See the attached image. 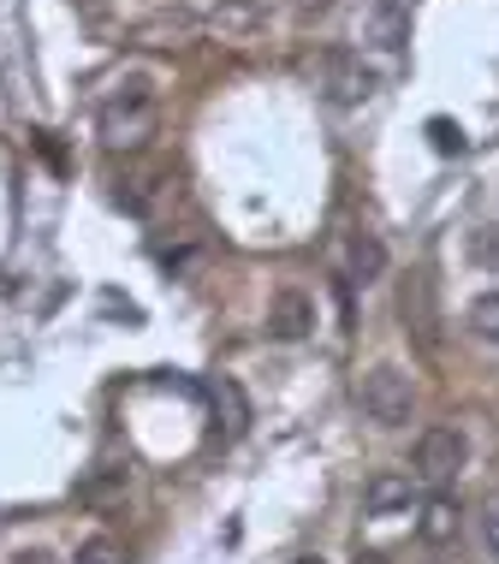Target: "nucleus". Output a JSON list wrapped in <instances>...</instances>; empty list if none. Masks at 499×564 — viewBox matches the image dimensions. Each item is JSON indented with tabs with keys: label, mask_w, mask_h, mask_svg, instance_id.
<instances>
[{
	"label": "nucleus",
	"mask_w": 499,
	"mask_h": 564,
	"mask_svg": "<svg viewBox=\"0 0 499 564\" xmlns=\"http://www.w3.org/2000/svg\"><path fill=\"white\" fill-rule=\"evenodd\" d=\"M310 327H315V297L297 292V285L274 292V303H268V333L285 345H297V339H310Z\"/></svg>",
	"instance_id": "423d86ee"
},
{
	"label": "nucleus",
	"mask_w": 499,
	"mask_h": 564,
	"mask_svg": "<svg viewBox=\"0 0 499 564\" xmlns=\"http://www.w3.org/2000/svg\"><path fill=\"white\" fill-rule=\"evenodd\" d=\"M297 564H327V558H322V553H304V558H297Z\"/></svg>",
	"instance_id": "5701e85b"
},
{
	"label": "nucleus",
	"mask_w": 499,
	"mask_h": 564,
	"mask_svg": "<svg viewBox=\"0 0 499 564\" xmlns=\"http://www.w3.org/2000/svg\"><path fill=\"white\" fill-rule=\"evenodd\" d=\"M399 322H404V339H411L422 357H441V345H446V322H441V297H434V280L429 273H411V280L399 285Z\"/></svg>",
	"instance_id": "7ed1b4c3"
},
{
	"label": "nucleus",
	"mask_w": 499,
	"mask_h": 564,
	"mask_svg": "<svg viewBox=\"0 0 499 564\" xmlns=\"http://www.w3.org/2000/svg\"><path fill=\"white\" fill-rule=\"evenodd\" d=\"M404 36H411V19L399 7H375V42L381 48H404Z\"/></svg>",
	"instance_id": "4468645a"
},
{
	"label": "nucleus",
	"mask_w": 499,
	"mask_h": 564,
	"mask_svg": "<svg viewBox=\"0 0 499 564\" xmlns=\"http://www.w3.org/2000/svg\"><path fill=\"white\" fill-rule=\"evenodd\" d=\"M215 404H226V440H238V434L250 429V404H245V392H238L232 375L215 380Z\"/></svg>",
	"instance_id": "f8f14e48"
},
{
	"label": "nucleus",
	"mask_w": 499,
	"mask_h": 564,
	"mask_svg": "<svg viewBox=\"0 0 499 564\" xmlns=\"http://www.w3.org/2000/svg\"><path fill=\"white\" fill-rule=\"evenodd\" d=\"M113 487H126V469H101L96 481H84V487H78V499H108Z\"/></svg>",
	"instance_id": "a211bd4d"
},
{
	"label": "nucleus",
	"mask_w": 499,
	"mask_h": 564,
	"mask_svg": "<svg viewBox=\"0 0 499 564\" xmlns=\"http://www.w3.org/2000/svg\"><path fill=\"white\" fill-rule=\"evenodd\" d=\"M357 404L362 416L375 422V429H404L416 410V387L404 369H392V362H375L369 375H357Z\"/></svg>",
	"instance_id": "f03ea898"
},
{
	"label": "nucleus",
	"mask_w": 499,
	"mask_h": 564,
	"mask_svg": "<svg viewBox=\"0 0 499 564\" xmlns=\"http://www.w3.org/2000/svg\"><path fill=\"white\" fill-rule=\"evenodd\" d=\"M322 89H327L333 108H357V101L375 96V72L362 66V54H351V48H327L322 54Z\"/></svg>",
	"instance_id": "20e7f679"
},
{
	"label": "nucleus",
	"mask_w": 499,
	"mask_h": 564,
	"mask_svg": "<svg viewBox=\"0 0 499 564\" xmlns=\"http://www.w3.org/2000/svg\"><path fill=\"white\" fill-rule=\"evenodd\" d=\"M155 131V89L143 78H126L101 101V143L108 149H143Z\"/></svg>",
	"instance_id": "f257e3e1"
},
{
	"label": "nucleus",
	"mask_w": 499,
	"mask_h": 564,
	"mask_svg": "<svg viewBox=\"0 0 499 564\" xmlns=\"http://www.w3.org/2000/svg\"><path fill=\"white\" fill-rule=\"evenodd\" d=\"M166 185H173V178L166 173H155V166H131V173H119L113 178V203L126 208V215H155L161 208V196H166Z\"/></svg>",
	"instance_id": "0eeeda50"
},
{
	"label": "nucleus",
	"mask_w": 499,
	"mask_h": 564,
	"mask_svg": "<svg viewBox=\"0 0 499 564\" xmlns=\"http://www.w3.org/2000/svg\"><path fill=\"white\" fill-rule=\"evenodd\" d=\"M12 564H59L48 546H24V553H12Z\"/></svg>",
	"instance_id": "412c9836"
},
{
	"label": "nucleus",
	"mask_w": 499,
	"mask_h": 564,
	"mask_svg": "<svg viewBox=\"0 0 499 564\" xmlns=\"http://www.w3.org/2000/svg\"><path fill=\"white\" fill-rule=\"evenodd\" d=\"M416 506V481L404 476V469H375L369 481H362V511L369 517H399Z\"/></svg>",
	"instance_id": "6e6552de"
},
{
	"label": "nucleus",
	"mask_w": 499,
	"mask_h": 564,
	"mask_svg": "<svg viewBox=\"0 0 499 564\" xmlns=\"http://www.w3.org/2000/svg\"><path fill=\"white\" fill-rule=\"evenodd\" d=\"M72 564H126V546H119L113 535H89L84 546H78V558Z\"/></svg>",
	"instance_id": "2eb2a0df"
},
{
	"label": "nucleus",
	"mask_w": 499,
	"mask_h": 564,
	"mask_svg": "<svg viewBox=\"0 0 499 564\" xmlns=\"http://www.w3.org/2000/svg\"><path fill=\"white\" fill-rule=\"evenodd\" d=\"M351 273H357L362 285L387 273V243L375 238V232H351Z\"/></svg>",
	"instance_id": "9b49d317"
},
{
	"label": "nucleus",
	"mask_w": 499,
	"mask_h": 564,
	"mask_svg": "<svg viewBox=\"0 0 499 564\" xmlns=\"http://www.w3.org/2000/svg\"><path fill=\"white\" fill-rule=\"evenodd\" d=\"M458 499H446V494H434V499H422V511H416V541L422 546H446V541H458Z\"/></svg>",
	"instance_id": "1a4fd4ad"
},
{
	"label": "nucleus",
	"mask_w": 499,
	"mask_h": 564,
	"mask_svg": "<svg viewBox=\"0 0 499 564\" xmlns=\"http://www.w3.org/2000/svg\"><path fill=\"white\" fill-rule=\"evenodd\" d=\"M256 24H262V7H256V0H220V7L208 12V30H220V36H245Z\"/></svg>",
	"instance_id": "9d476101"
},
{
	"label": "nucleus",
	"mask_w": 499,
	"mask_h": 564,
	"mask_svg": "<svg viewBox=\"0 0 499 564\" xmlns=\"http://www.w3.org/2000/svg\"><path fill=\"white\" fill-rule=\"evenodd\" d=\"M481 535H488V553L499 558V499H488V511H481Z\"/></svg>",
	"instance_id": "6ab92c4d"
},
{
	"label": "nucleus",
	"mask_w": 499,
	"mask_h": 564,
	"mask_svg": "<svg viewBox=\"0 0 499 564\" xmlns=\"http://www.w3.org/2000/svg\"><path fill=\"white\" fill-rule=\"evenodd\" d=\"M429 143L441 149V155H464V131L452 126V119H429Z\"/></svg>",
	"instance_id": "dca6fc26"
},
{
	"label": "nucleus",
	"mask_w": 499,
	"mask_h": 564,
	"mask_svg": "<svg viewBox=\"0 0 499 564\" xmlns=\"http://www.w3.org/2000/svg\"><path fill=\"white\" fill-rule=\"evenodd\" d=\"M464 457H470V440H464L458 429H429L416 440V481L446 487L464 469Z\"/></svg>",
	"instance_id": "39448f33"
},
{
	"label": "nucleus",
	"mask_w": 499,
	"mask_h": 564,
	"mask_svg": "<svg viewBox=\"0 0 499 564\" xmlns=\"http://www.w3.org/2000/svg\"><path fill=\"white\" fill-rule=\"evenodd\" d=\"M357 564H387V553H357Z\"/></svg>",
	"instance_id": "4be33fe9"
},
{
	"label": "nucleus",
	"mask_w": 499,
	"mask_h": 564,
	"mask_svg": "<svg viewBox=\"0 0 499 564\" xmlns=\"http://www.w3.org/2000/svg\"><path fill=\"white\" fill-rule=\"evenodd\" d=\"M464 327H470L481 345H499V292H481L470 303V315H464Z\"/></svg>",
	"instance_id": "ddd939ff"
},
{
	"label": "nucleus",
	"mask_w": 499,
	"mask_h": 564,
	"mask_svg": "<svg viewBox=\"0 0 499 564\" xmlns=\"http://www.w3.org/2000/svg\"><path fill=\"white\" fill-rule=\"evenodd\" d=\"M470 256L481 268H499V226H476V238H470Z\"/></svg>",
	"instance_id": "f3484780"
},
{
	"label": "nucleus",
	"mask_w": 499,
	"mask_h": 564,
	"mask_svg": "<svg viewBox=\"0 0 499 564\" xmlns=\"http://www.w3.org/2000/svg\"><path fill=\"white\" fill-rule=\"evenodd\" d=\"M292 12H297V19H327L333 0H292Z\"/></svg>",
	"instance_id": "aec40b11"
}]
</instances>
